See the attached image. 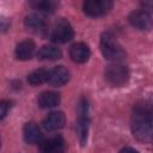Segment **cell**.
Listing matches in <instances>:
<instances>
[{"label": "cell", "instance_id": "obj_1", "mask_svg": "<svg viewBox=\"0 0 153 153\" xmlns=\"http://www.w3.org/2000/svg\"><path fill=\"white\" fill-rule=\"evenodd\" d=\"M131 133L133 136L145 143L152 141V111L147 105L137 104L133 109L131 115Z\"/></svg>", "mask_w": 153, "mask_h": 153}, {"label": "cell", "instance_id": "obj_2", "mask_svg": "<svg viewBox=\"0 0 153 153\" xmlns=\"http://www.w3.org/2000/svg\"><path fill=\"white\" fill-rule=\"evenodd\" d=\"M100 51L103 56L112 62H120L126 57V51L117 41L116 36L110 32H103L100 36V42H99Z\"/></svg>", "mask_w": 153, "mask_h": 153}, {"label": "cell", "instance_id": "obj_3", "mask_svg": "<svg viewBox=\"0 0 153 153\" xmlns=\"http://www.w3.org/2000/svg\"><path fill=\"white\" fill-rule=\"evenodd\" d=\"M104 78L110 85L120 87V86H123L128 82L129 71L126 66H123L118 62H114V63H110L105 67Z\"/></svg>", "mask_w": 153, "mask_h": 153}, {"label": "cell", "instance_id": "obj_4", "mask_svg": "<svg viewBox=\"0 0 153 153\" xmlns=\"http://www.w3.org/2000/svg\"><path fill=\"white\" fill-rule=\"evenodd\" d=\"M49 37L55 43H67L74 37V30L67 19L59 18L53 24Z\"/></svg>", "mask_w": 153, "mask_h": 153}, {"label": "cell", "instance_id": "obj_5", "mask_svg": "<svg viewBox=\"0 0 153 153\" xmlns=\"http://www.w3.org/2000/svg\"><path fill=\"white\" fill-rule=\"evenodd\" d=\"M78 121H76V133L78 139L81 146H85L87 142V135H88V109H87V102L85 99H81L79 103L78 109Z\"/></svg>", "mask_w": 153, "mask_h": 153}, {"label": "cell", "instance_id": "obj_6", "mask_svg": "<svg viewBox=\"0 0 153 153\" xmlns=\"http://www.w3.org/2000/svg\"><path fill=\"white\" fill-rule=\"evenodd\" d=\"M112 7V1L110 0H86L82 4V11L86 16L97 18L106 14Z\"/></svg>", "mask_w": 153, "mask_h": 153}, {"label": "cell", "instance_id": "obj_7", "mask_svg": "<svg viewBox=\"0 0 153 153\" xmlns=\"http://www.w3.org/2000/svg\"><path fill=\"white\" fill-rule=\"evenodd\" d=\"M128 20L130 23L131 26H134L137 30H142V31H148L152 29V17L151 14L145 11V10H137V11H133L129 17Z\"/></svg>", "mask_w": 153, "mask_h": 153}, {"label": "cell", "instance_id": "obj_8", "mask_svg": "<svg viewBox=\"0 0 153 153\" xmlns=\"http://www.w3.org/2000/svg\"><path fill=\"white\" fill-rule=\"evenodd\" d=\"M66 143L62 136L56 135L39 142L38 153H65Z\"/></svg>", "mask_w": 153, "mask_h": 153}, {"label": "cell", "instance_id": "obj_9", "mask_svg": "<svg viewBox=\"0 0 153 153\" xmlns=\"http://www.w3.org/2000/svg\"><path fill=\"white\" fill-rule=\"evenodd\" d=\"M66 123V117L62 111H53L45 116V118L42 121V127L45 131H56L61 128H63Z\"/></svg>", "mask_w": 153, "mask_h": 153}, {"label": "cell", "instance_id": "obj_10", "mask_svg": "<svg viewBox=\"0 0 153 153\" xmlns=\"http://www.w3.org/2000/svg\"><path fill=\"white\" fill-rule=\"evenodd\" d=\"M69 71L63 67V66H56L54 67L51 71H49V74H48V80L47 82L51 86H62L68 82L69 80Z\"/></svg>", "mask_w": 153, "mask_h": 153}, {"label": "cell", "instance_id": "obj_11", "mask_svg": "<svg viewBox=\"0 0 153 153\" xmlns=\"http://www.w3.org/2000/svg\"><path fill=\"white\" fill-rule=\"evenodd\" d=\"M69 56L76 63H85L91 56V50L87 44L82 42H76L69 48Z\"/></svg>", "mask_w": 153, "mask_h": 153}, {"label": "cell", "instance_id": "obj_12", "mask_svg": "<svg viewBox=\"0 0 153 153\" xmlns=\"http://www.w3.org/2000/svg\"><path fill=\"white\" fill-rule=\"evenodd\" d=\"M35 50H36V45H35L33 41L25 39V41H22L20 43L17 44L16 50H14V55H16L17 60L27 61L33 56Z\"/></svg>", "mask_w": 153, "mask_h": 153}, {"label": "cell", "instance_id": "obj_13", "mask_svg": "<svg viewBox=\"0 0 153 153\" xmlns=\"http://www.w3.org/2000/svg\"><path fill=\"white\" fill-rule=\"evenodd\" d=\"M23 136L26 143L33 145V143H39L42 141V133L38 126L33 122L25 123L23 128Z\"/></svg>", "mask_w": 153, "mask_h": 153}, {"label": "cell", "instance_id": "obj_14", "mask_svg": "<svg viewBox=\"0 0 153 153\" xmlns=\"http://www.w3.org/2000/svg\"><path fill=\"white\" fill-rule=\"evenodd\" d=\"M24 24L29 30L41 32V31L45 30L47 20H45V17L42 13L38 12V13H31V14L26 16L25 20H24Z\"/></svg>", "mask_w": 153, "mask_h": 153}, {"label": "cell", "instance_id": "obj_15", "mask_svg": "<svg viewBox=\"0 0 153 153\" xmlns=\"http://www.w3.org/2000/svg\"><path fill=\"white\" fill-rule=\"evenodd\" d=\"M60 94L53 91H44L37 98V104L42 109H50L55 108L60 104Z\"/></svg>", "mask_w": 153, "mask_h": 153}, {"label": "cell", "instance_id": "obj_16", "mask_svg": "<svg viewBox=\"0 0 153 153\" xmlns=\"http://www.w3.org/2000/svg\"><path fill=\"white\" fill-rule=\"evenodd\" d=\"M62 57V51L55 45H43L37 51V59L43 61H55Z\"/></svg>", "mask_w": 153, "mask_h": 153}, {"label": "cell", "instance_id": "obj_17", "mask_svg": "<svg viewBox=\"0 0 153 153\" xmlns=\"http://www.w3.org/2000/svg\"><path fill=\"white\" fill-rule=\"evenodd\" d=\"M29 5L37 10L39 13H53L57 6L56 1H51V0H35V1H30Z\"/></svg>", "mask_w": 153, "mask_h": 153}, {"label": "cell", "instance_id": "obj_18", "mask_svg": "<svg viewBox=\"0 0 153 153\" xmlns=\"http://www.w3.org/2000/svg\"><path fill=\"white\" fill-rule=\"evenodd\" d=\"M48 74L49 71L44 69V68H39V69H35L32 71L29 75H27V82L32 86H38L42 85L43 82H47L48 80Z\"/></svg>", "mask_w": 153, "mask_h": 153}, {"label": "cell", "instance_id": "obj_19", "mask_svg": "<svg viewBox=\"0 0 153 153\" xmlns=\"http://www.w3.org/2000/svg\"><path fill=\"white\" fill-rule=\"evenodd\" d=\"M10 108H11V103L8 100H1L0 102V120H2L7 115Z\"/></svg>", "mask_w": 153, "mask_h": 153}, {"label": "cell", "instance_id": "obj_20", "mask_svg": "<svg viewBox=\"0 0 153 153\" xmlns=\"http://www.w3.org/2000/svg\"><path fill=\"white\" fill-rule=\"evenodd\" d=\"M118 153H139L136 149H134V148H131V147H124V148H122Z\"/></svg>", "mask_w": 153, "mask_h": 153}, {"label": "cell", "instance_id": "obj_21", "mask_svg": "<svg viewBox=\"0 0 153 153\" xmlns=\"http://www.w3.org/2000/svg\"><path fill=\"white\" fill-rule=\"evenodd\" d=\"M8 26V22L4 18H0V30H6Z\"/></svg>", "mask_w": 153, "mask_h": 153}, {"label": "cell", "instance_id": "obj_22", "mask_svg": "<svg viewBox=\"0 0 153 153\" xmlns=\"http://www.w3.org/2000/svg\"><path fill=\"white\" fill-rule=\"evenodd\" d=\"M0 147H1V140H0Z\"/></svg>", "mask_w": 153, "mask_h": 153}]
</instances>
